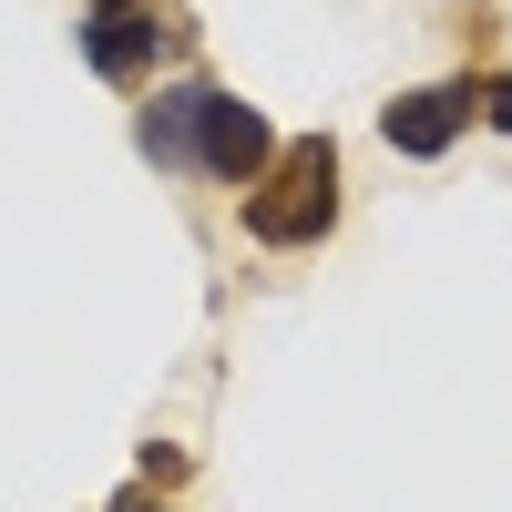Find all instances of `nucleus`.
<instances>
[{
	"label": "nucleus",
	"instance_id": "obj_1",
	"mask_svg": "<svg viewBox=\"0 0 512 512\" xmlns=\"http://www.w3.org/2000/svg\"><path fill=\"white\" fill-rule=\"evenodd\" d=\"M246 236L256 246H277V256H308L328 226H338V144L328 134H297V144H277V164L246 185Z\"/></svg>",
	"mask_w": 512,
	"mask_h": 512
},
{
	"label": "nucleus",
	"instance_id": "obj_2",
	"mask_svg": "<svg viewBox=\"0 0 512 512\" xmlns=\"http://www.w3.org/2000/svg\"><path fill=\"white\" fill-rule=\"evenodd\" d=\"M72 41H82V62H93L103 82H144L154 62L195 52V21L175 11V0H93Z\"/></svg>",
	"mask_w": 512,
	"mask_h": 512
},
{
	"label": "nucleus",
	"instance_id": "obj_3",
	"mask_svg": "<svg viewBox=\"0 0 512 512\" xmlns=\"http://www.w3.org/2000/svg\"><path fill=\"white\" fill-rule=\"evenodd\" d=\"M267 164H277V123L256 113L246 93H216V82H205V103H195V175L226 185V195H246Z\"/></svg>",
	"mask_w": 512,
	"mask_h": 512
},
{
	"label": "nucleus",
	"instance_id": "obj_4",
	"mask_svg": "<svg viewBox=\"0 0 512 512\" xmlns=\"http://www.w3.org/2000/svg\"><path fill=\"white\" fill-rule=\"evenodd\" d=\"M379 134H390V154H410V164H441L461 134H472V72L420 82V93H390V103H379Z\"/></svg>",
	"mask_w": 512,
	"mask_h": 512
},
{
	"label": "nucleus",
	"instance_id": "obj_5",
	"mask_svg": "<svg viewBox=\"0 0 512 512\" xmlns=\"http://www.w3.org/2000/svg\"><path fill=\"white\" fill-rule=\"evenodd\" d=\"M195 103H205V82H164V93L134 113L144 164H164V175H195Z\"/></svg>",
	"mask_w": 512,
	"mask_h": 512
},
{
	"label": "nucleus",
	"instance_id": "obj_6",
	"mask_svg": "<svg viewBox=\"0 0 512 512\" xmlns=\"http://www.w3.org/2000/svg\"><path fill=\"white\" fill-rule=\"evenodd\" d=\"M472 123L512 134V72H472Z\"/></svg>",
	"mask_w": 512,
	"mask_h": 512
},
{
	"label": "nucleus",
	"instance_id": "obj_7",
	"mask_svg": "<svg viewBox=\"0 0 512 512\" xmlns=\"http://www.w3.org/2000/svg\"><path fill=\"white\" fill-rule=\"evenodd\" d=\"M113 512H175V502H154V492H134V502H113Z\"/></svg>",
	"mask_w": 512,
	"mask_h": 512
}]
</instances>
